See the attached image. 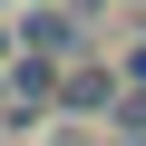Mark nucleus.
Segmentation results:
<instances>
[{
	"label": "nucleus",
	"mask_w": 146,
	"mask_h": 146,
	"mask_svg": "<svg viewBox=\"0 0 146 146\" xmlns=\"http://www.w3.org/2000/svg\"><path fill=\"white\" fill-rule=\"evenodd\" d=\"M29 58H78L88 49V20L78 10H68V0H29V10H20V29H10Z\"/></svg>",
	"instance_id": "f257e3e1"
},
{
	"label": "nucleus",
	"mask_w": 146,
	"mask_h": 146,
	"mask_svg": "<svg viewBox=\"0 0 146 146\" xmlns=\"http://www.w3.org/2000/svg\"><path fill=\"white\" fill-rule=\"evenodd\" d=\"M117 88H127L117 68H98V58H58V107H78V117H88V107H107Z\"/></svg>",
	"instance_id": "f03ea898"
},
{
	"label": "nucleus",
	"mask_w": 146,
	"mask_h": 146,
	"mask_svg": "<svg viewBox=\"0 0 146 146\" xmlns=\"http://www.w3.org/2000/svg\"><path fill=\"white\" fill-rule=\"evenodd\" d=\"M107 127H117V146H146V88H117L107 98Z\"/></svg>",
	"instance_id": "7ed1b4c3"
},
{
	"label": "nucleus",
	"mask_w": 146,
	"mask_h": 146,
	"mask_svg": "<svg viewBox=\"0 0 146 146\" xmlns=\"http://www.w3.org/2000/svg\"><path fill=\"white\" fill-rule=\"evenodd\" d=\"M127 88H146V39H136V49H127Z\"/></svg>",
	"instance_id": "20e7f679"
}]
</instances>
